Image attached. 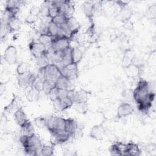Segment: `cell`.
Returning <instances> with one entry per match:
<instances>
[{
  "label": "cell",
  "instance_id": "1",
  "mask_svg": "<svg viewBox=\"0 0 156 156\" xmlns=\"http://www.w3.org/2000/svg\"><path fill=\"white\" fill-rule=\"evenodd\" d=\"M19 140L24 148L26 155H40V151L43 144L40 138L35 133L31 135H21Z\"/></svg>",
  "mask_w": 156,
  "mask_h": 156
},
{
  "label": "cell",
  "instance_id": "2",
  "mask_svg": "<svg viewBox=\"0 0 156 156\" xmlns=\"http://www.w3.org/2000/svg\"><path fill=\"white\" fill-rule=\"evenodd\" d=\"M150 91L149 83L144 79H140L135 88L133 90V99L136 104H138L143 101L147 97Z\"/></svg>",
  "mask_w": 156,
  "mask_h": 156
},
{
  "label": "cell",
  "instance_id": "3",
  "mask_svg": "<svg viewBox=\"0 0 156 156\" xmlns=\"http://www.w3.org/2000/svg\"><path fill=\"white\" fill-rule=\"evenodd\" d=\"M29 49L32 55L35 58L45 56L48 54V48L38 40L30 41L29 43Z\"/></svg>",
  "mask_w": 156,
  "mask_h": 156
},
{
  "label": "cell",
  "instance_id": "4",
  "mask_svg": "<svg viewBox=\"0 0 156 156\" xmlns=\"http://www.w3.org/2000/svg\"><path fill=\"white\" fill-rule=\"evenodd\" d=\"M24 2L18 0H8L5 5V12L10 16H17L21 5H24Z\"/></svg>",
  "mask_w": 156,
  "mask_h": 156
},
{
  "label": "cell",
  "instance_id": "5",
  "mask_svg": "<svg viewBox=\"0 0 156 156\" xmlns=\"http://www.w3.org/2000/svg\"><path fill=\"white\" fill-rule=\"evenodd\" d=\"M60 71L62 76H65L68 79L74 80L78 77V65L74 63H71L63 67L60 69Z\"/></svg>",
  "mask_w": 156,
  "mask_h": 156
},
{
  "label": "cell",
  "instance_id": "6",
  "mask_svg": "<svg viewBox=\"0 0 156 156\" xmlns=\"http://www.w3.org/2000/svg\"><path fill=\"white\" fill-rule=\"evenodd\" d=\"M3 57L9 65L16 64L18 61V52L16 47L13 45L8 46L4 52Z\"/></svg>",
  "mask_w": 156,
  "mask_h": 156
},
{
  "label": "cell",
  "instance_id": "7",
  "mask_svg": "<svg viewBox=\"0 0 156 156\" xmlns=\"http://www.w3.org/2000/svg\"><path fill=\"white\" fill-rule=\"evenodd\" d=\"M71 40L67 37L57 38L55 37L53 43L51 45V48L54 51L62 52L69 48Z\"/></svg>",
  "mask_w": 156,
  "mask_h": 156
},
{
  "label": "cell",
  "instance_id": "8",
  "mask_svg": "<svg viewBox=\"0 0 156 156\" xmlns=\"http://www.w3.org/2000/svg\"><path fill=\"white\" fill-rule=\"evenodd\" d=\"M155 99V93L151 90L147 97L141 102L137 104L138 110L144 114H147L149 110L152 106L153 102Z\"/></svg>",
  "mask_w": 156,
  "mask_h": 156
},
{
  "label": "cell",
  "instance_id": "9",
  "mask_svg": "<svg viewBox=\"0 0 156 156\" xmlns=\"http://www.w3.org/2000/svg\"><path fill=\"white\" fill-rule=\"evenodd\" d=\"M46 79L55 82L57 79L62 75L60 69L54 63H49L45 67Z\"/></svg>",
  "mask_w": 156,
  "mask_h": 156
},
{
  "label": "cell",
  "instance_id": "10",
  "mask_svg": "<svg viewBox=\"0 0 156 156\" xmlns=\"http://www.w3.org/2000/svg\"><path fill=\"white\" fill-rule=\"evenodd\" d=\"M106 130L102 123L93 126L90 130L89 136L96 140H102L105 134Z\"/></svg>",
  "mask_w": 156,
  "mask_h": 156
},
{
  "label": "cell",
  "instance_id": "11",
  "mask_svg": "<svg viewBox=\"0 0 156 156\" xmlns=\"http://www.w3.org/2000/svg\"><path fill=\"white\" fill-rule=\"evenodd\" d=\"M133 112L134 108L133 106L129 102H124L121 103L118 107L116 117L118 118H122L132 115Z\"/></svg>",
  "mask_w": 156,
  "mask_h": 156
},
{
  "label": "cell",
  "instance_id": "12",
  "mask_svg": "<svg viewBox=\"0 0 156 156\" xmlns=\"http://www.w3.org/2000/svg\"><path fill=\"white\" fill-rule=\"evenodd\" d=\"M141 154V150L138 144L131 141L126 144L124 152V155L139 156Z\"/></svg>",
  "mask_w": 156,
  "mask_h": 156
},
{
  "label": "cell",
  "instance_id": "13",
  "mask_svg": "<svg viewBox=\"0 0 156 156\" xmlns=\"http://www.w3.org/2000/svg\"><path fill=\"white\" fill-rule=\"evenodd\" d=\"M141 65H138L134 62L129 66L124 68V70L129 77L134 79L140 76L141 73Z\"/></svg>",
  "mask_w": 156,
  "mask_h": 156
},
{
  "label": "cell",
  "instance_id": "14",
  "mask_svg": "<svg viewBox=\"0 0 156 156\" xmlns=\"http://www.w3.org/2000/svg\"><path fill=\"white\" fill-rule=\"evenodd\" d=\"M13 117H14V119H15L16 123L20 127H21L22 126L25 124L26 122H27L29 121H30L28 119V118L22 107H20L16 111H15L14 114H13Z\"/></svg>",
  "mask_w": 156,
  "mask_h": 156
},
{
  "label": "cell",
  "instance_id": "15",
  "mask_svg": "<svg viewBox=\"0 0 156 156\" xmlns=\"http://www.w3.org/2000/svg\"><path fill=\"white\" fill-rule=\"evenodd\" d=\"M126 144H124L121 141H116L110 146L109 148V152L112 155H124V152L126 148Z\"/></svg>",
  "mask_w": 156,
  "mask_h": 156
},
{
  "label": "cell",
  "instance_id": "16",
  "mask_svg": "<svg viewBox=\"0 0 156 156\" xmlns=\"http://www.w3.org/2000/svg\"><path fill=\"white\" fill-rule=\"evenodd\" d=\"M82 9L85 15L90 20H92L95 13V4L92 1H85L82 5Z\"/></svg>",
  "mask_w": 156,
  "mask_h": 156
},
{
  "label": "cell",
  "instance_id": "17",
  "mask_svg": "<svg viewBox=\"0 0 156 156\" xmlns=\"http://www.w3.org/2000/svg\"><path fill=\"white\" fill-rule=\"evenodd\" d=\"M135 60V55L133 52L130 49H126L123 54L122 62H121L122 63L121 65L123 69L132 65L133 63H134Z\"/></svg>",
  "mask_w": 156,
  "mask_h": 156
},
{
  "label": "cell",
  "instance_id": "18",
  "mask_svg": "<svg viewBox=\"0 0 156 156\" xmlns=\"http://www.w3.org/2000/svg\"><path fill=\"white\" fill-rule=\"evenodd\" d=\"M72 99L74 104L87 103L88 100V93L84 90H80L79 91H74Z\"/></svg>",
  "mask_w": 156,
  "mask_h": 156
},
{
  "label": "cell",
  "instance_id": "19",
  "mask_svg": "<svg viewBox=\"0 0 156 156\" xmlns=\"http://www.w3.org/2000/svg\"><path fill=\"white\" fill-rule=\"evenodd\" d=\"M132 16V11L128 5L120 9V10L119 12V18L120 21L122 23L130 21Z\"/></svg>",
  "mask_w": 156,
  "mask_h": 156
},
{
  "label": "cell",
  "instance_id": "20",
  "mask_svg": "<svg viewBox=\"0 0 156 156\" xmlns=\"http://www.w3.org/2000/svg\"><path fill=\"white\" fill-rule=\"evenodd\" d=\"M77 127L78 122H77L74 119L71 118H65V130L71 135H71L74 133Z\"/></svg>",
  "mask_w": 156,
  "mask_h": 156
},
{
  "label": "cell",
  "instance_id": "21",
  "mask_svg": "<svg viewBox=\"0 0 156 156\" xmlns=\"http://www.w3.org/2000/svg\"><path fill=\"white\" fill-rule=\"evenodd\" d=\"M21 21L18 16H12L7 21V25L10 33L19 30L21 27Z\"/></svg>",
  "mask_w": 156,
  "mask_h": 156
},
{
  "label": "cell",
  "instance_id": "22",
  "mask_svg": "<svg viewBox=\"0 0 156 156\" xmlns=\"http://www.w3.org/2000/svg\"><path fill=\"white\" fill-rule=\"evenodd\" d=\"M26 97L28 101L29 102H35L37 101L40 98V91L35 89L32 87H29L26 88Z\"/></svg>",
  "mask_w": 156,
  "mask_h": 156
},
{
  "label": "cell",
  "instance_id": "23",
  "mask_svg": "<svg viewBox=\"0 0 156 156\" xmlns=\"http://www.w3.org/2000/svg\"><path fill=\"white\" fill-rule=\"evenodd\" d=\"M29 73L21 76H18L17 77V81L18 84L20 87L21 88H27L28 87H30L31 83L30 81V77H29Z\"/></svg>",
  "mask_w": 156,
  "mask_h": 156
},
{
  "label": "cell",
  "instance_id": "24",
  "mask_svg": "<svg viewBox=\"0 0 156 156\" xmlns=\"http://www.w3.org/2000/svg\"><path fill=\"white\" fill-rule=\"evenodd\" d=\"M83 58V52L77 47H71L72 62L78 65Z\"/></svg>",
  "mask_w": 156,
  "mask_h": 156
},
{
  "label": "cell",
  "instance_id": "25",
  "mask_svg": "<svg viewBox=\"0 0 156 156\" xmlns=\"http://www.w3.org/2000/svg\"><path fill=\"white\" fill-rule=\"evenodd\" d=\"M57 118L58 116L54 115H52L48 118H46V128L50 133H53L55 132Z\"/></svg>",
  "mask_w": 156,
  "mask_h": 156
},
{
  "label": "cell",
  "instance_id": "26",
  "mask_svg": "<svg viewBox=\"0 0 156 156\" xmlns=\"http://www.w3.org/2000/svg\"><path fill=\"white\" fill-rule=\"evenodd\" d=\"M58 100H59L61 112L65 111L71 108L74 105L73 101L71 99V98H70L69 96H66L65 98H60V99L58 98Z\"/></svg>",
  "mask_w": 156,
  "mask_h": 156
},
{
  "label": "cell",
  "instance_id": "27",
  "mask_svg": "<svg viewBox=\"0 0 156 156\" xmlns=\"http://www.w3.org/2000/svg\"><path fill=\"white\" fill-rule=\"evenodd\" d=\"M54 37H52L47 34H40L38 40L42 44H43L47 48L51 46Z\"/></svg>",
  "mask_w": 156,
  "mask_h": 156
},
{
  "label": "cell",
  "instance_id": "28",
  "mask_svg": "<svg viewBox=\"0 0 156 156\" xmlns=\"http://www.w3.org/2000/svg\"><path fill=\"white\" fill-rule=\"evenodd\" d=\"M30 65L25 62H22L19 63L16 67V73L18 76L24 75L29 73Z\"/></svg>",
  "mask_w": 156,
  "mask_h": 156
},
{
  "label": "cell",
  "instance_id": "29",
  "mask_svg": "<svg viewBox=\"0 0 156 156\" xmlns=\"http://www.w3.org/2000/svg\"><path fill=\"white\" fill-rule=\"evenodd\" d=\"M21 127V135H31L35 133V129L32 124V122L29 121L25 124L22 126Z\"/></svg>",
  "mask_w": 156,
  "mask_h": 156
},
{
  "label": "cell",
  "instance_id": "30",
  "mask_svg": "<svg viewBox=\"0 0 156 156\" xmlns=\"http://www.w3.org/2000/svg\"><path fill=\"white\" fill-rule=\"evenodd\" d=\"M20 104V102L18 100V97L15 96L12 99V101L10 102V104L4 108V110L8 112H10L14 110H15L16 111L18 108L21 107Z\"/></svg>",
  "mask_w": 156,
  "mask_h": 156
},
{
  "label": "cell",
  "instance_id": "31",
  "mask_svg": "<svg viewBox=\"0 0 156 156\" xmlns=\"http://www.w3.org/2000/svg\"><path fill=\"white\" fill-rule=\"evenodd\" d=\"M54 146L51 145H42L40 151V155L43 156H51L54 154Z\"/></svg>",
  "mask_w": 156,
  "mask_h": 156
},
{
  "label": "cell",
  "instance_id": "32",
  "mask_svg": "<svg viewBox=\"0 0 156 156\" xmlns=\"http://www.w3.org/2000/svg\"><path fill=\"white\" fill-rule=\"evenodd\" d=\"M66 23L68 24V26L70 27L72 32H79V31L80 26L74 16L68 18Z\"/></svg>",
  "mask_w": 156,
  "mask_h": 156
},
{
  "label": "cell",
  "instance_id": "33",
  "mask_svg": "<svg viewBox=\"0 0 156 156\" xmlns=\"http://www.w3.org/2000/svg\"><path fill=\"white\" fill-rule=\"evenodd\" d=\"M60 13V9L53 3V1H51V4L48 10V17L52 20Z\"/></svg>",
  "mask_w": 156,
  "mask_h": 156
},
{
  "label": "cell",
  "instance_id": "34",
  "mask_svg": "<svg viewBox=\"0 0 156 156\" xmlns=\"http://www.w3.org/2000/svg\"><path fill=\"white\" fill-rule=\"evenodd\" d=\"M59 27L57 24L53 23L52 21H51L48 26V30H47V34L52 37H56L58 32Z\"/></svg>",
  "mask_w": 156,
  "mask_h": 156
},
{
  "label": "cell",
  "instance_id": "35",
  "mask_svg": "<svg viewBox=\"0 0 156 156\" xmlns=\"http://www.w3.org/2000/svg\"><path fill=\"white\" fill-rule=\"evenodd\" d=\"M68 18L62 12L58 13L55 17L52 18L51 20V21L57 24V26H60L64 23H66L67 22Z\"/></svg>",
  "mask_w": 156,
  "mask_h": 156
},
{
  "label": "cell",
  "instance_id": "36",
  "mask_svg": "<svg viewBox=\"0 0 156 156\" xmlns=\"http://www.w3.org/2000/svg\"><path fill=\"white\" fill-rule=\"evenodd\" d=\"M56 87L55 82L50 80L46 79L45 81L43 82V91L46 94H48V93L50 92V91L55 88Z\"/></svg>",
  "mask_w": 156,
  "mask_h": 156
},
{
  "label": "cell",
  "instance_id": "37",
  "mask_svg": "<svg viewBox=\"0 0 156 156\" xmlns=\"http://www.w3.org/2000/svg\"><path fill=\"white\" fill-rule=\"evenodd\" d=\"M35 125L39 129L46 128V118L42 116H38L34 119Z\"/></svg>",
  "mask_w": 156,
  "mask_h": 156
},
{
  "label": "cell",
  "instance_id": "38",
  "mask_svg": "<svg viewBox=\"0 0 156 156\" xmlns=\"http://www.w3.org/2000/svg\"><path fill=\"white\" fill-rule=\"evenodd\" d=\"M38 18H39V16L30 14L29 13V14L26 16L24 19V21L26 23L28 24H33L37 21V20H38Z\"/></svg>",
  "mask_w": 156,
  "mask_h": 156
},
{
  "label": "cell",
  "instance_id": "39",
  "mask_svg": "<svg viewBox=\"0 0 156 156\" xmlns=\"http://www.w3.org/2000/svg\"><path fill=\"white\" fill-rule=\"evenodd\" d=\"M37 65L39 68L46 67L47 65H48L50 63L46 55L43 56L38 58H37Z\"/></svg>",
  "mask_w": 156,
  "mask_h": 156
},
{
  "label": "cell",
  "instance_id": "40",
  "mask_svg": "<svg viewBox=\"0 0 156 156\" xmlns=\"http://www.w3.org/2000/svg\"><path fill=\"white\" fill-rule=\"evenodd\" d=\"M48 97L51 99V101L52 102L57 99H58V89L56 87L52 89L50 92L48 94Z\"/></svg>",
  "mask_w": 156,
  "mask_h": 156
},
{
  "label": "cell",
  "instance_id": "41",
  "mask_svg": "<svg viewBox=\"0 0 156 156\" xmlns=\"http://www.w3.org/2000/svg\"><path fill=\"white\" fill-rule=\"evenodd\" d=\"M37 77L42 82H44L46 80V69L45 67L39 68L38 72L37 73Z\"/></svg>",
  "mask_w": 156,
  "mask_h": 156
},
{
  "label": "cell",
  "instance_id": "42",
  "mask_svg": "<svg viewBox=\"0 0 156 156\" xmlns=\"http://www.w3.org/2000/svg\"><path fill=\"white\" fill-rule=\"evenodd\" d=\"M43 82H42L37 77V79L34 80V82H33V83L30 87L34 88L37 90L41 92V91H43Z\"/></svg>",
  "mask_w": 156,
  "mask_h": 156
},
{
  "label": "cell",
  "instance_id": "43",
  "mask_svg": "<svg viewBox=\"0 0 156 156\" xmlns=\"http://www.w3.org/2000/svg\"><path fill=\"white\" fill-rule=\"evenodd\" d=\"M75 108L77 112L80 113H85L87 111V103H81V104H74Z\"/></svg>",
  "mask_w": 156,
  "mask_h": 156
},
{
  "label": "cell",
  "instance_id": "44",
  "mask_svg": "<svg viewBox=\"0 0 156 156\" xmlns=\"http://www.w3.org/2000/svg\"><path fill=\"white\" fill-rule=\"evenodd\" d=\"M83 135V133L82 132V128L80 127L78 124V127L76 129V130L74 132V133L71 135V138H75V139H79L82 138Z\"/></svg>",
  "mask_w": 156,
  "mask_h": 156
},
{
  "label": "cell",
  "instance_id": "45",
  "mask_svg": "<svg viewBox=\"0 0 156 156\" xmlns=\"http://www.w3.org/2000/svg\"><path fill=\"white\" fill-rule=\"evenodd\" d=\"M29 13L30 14H33L35 15H38L39 16L41 13V10H40V7H38V6H33L30 11H29Z\"/></svg>",
  "mask_w": 156,
  "mask_h": 156
},
{
  "label": "cell",
  "instance_id": "46",
  "mask_svg": "<svg viewBox=\"0 0 156 156\" xmlns=\"http://www.w3.org/2000/svg\"><path fill=\"white\" fill-rule=\"evenodd\" d=\"M58 89V98H63L66 96H68L69 90L66 89Z\"/></svg>",
  "mask_w": 156,
  "mask_h": 156
},
{
  "label": "cell",
  "instance_id": "47",
  "mask_svg": "<svg viewBox=\"0 0 156 156\" xmlns=\"http://www.w3.org/2000/svg\"><path fill=\"white\" fill-rule=\"evenodd\" d=\"M123 24H124L123 27L126 29H127V30L132 29V28H133V24L130 21V20L128 21H126V22H124V23H123Z\"/></svg>",
  "mask_w": 156,
  "mask_h": 156
},
{
  "label": "cell",
  "instance_id": "48",
  "mask_svg": "<svg viewBox=\"0 0 156 156\" xmlns=\"http://www.w3.org/2000/svg\"><path fill=\"white\" fill-rule=\"evenodd\" d=\"M0 87H1V90H0L1 95H2V94L4 93V92L5 91V85H4L2 84V83H1V86H0Z\"/></svg>",
  "mask_w": 156,
  "mask_h": 156
}]
</instances>
